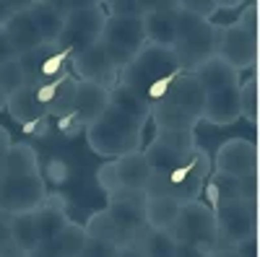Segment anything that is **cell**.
I'll list each match as a JSON object with an SVG mask.
<instances>
[{
    "instance_id": "6da1fadb",
    "label": "cell",
    "mask_w": 260,
    "mask_h": 257,
    "mask_svg": "<svg viewBox=\"0 0 260 257\" xmlns=\"http://www.w3.org/2000/svg\"><path fill=\"white\" fill-rule=\"evenodd\" d=\"M50 198V190L39 171V154L31 143H13L6 161V174L0 177V210L31 213Z\"/></svg>"
},
{
    "instance_id": "7a4b0ae2",
    "label": "cell",
    "mask_w": 260,
    "mask_h": 257,
    "mask_svg": "<svg viewBox=\"0 0 260 257\" xmlns=\"http://www.w3.org/2000/svg\"><path fill=\"white\" fill-rule=\"evenodd\" d=\"M143 127L146 122L120 112L117 106L107 104V109L86 125V143L104 161H115L120 156L143 151Z\"/></svg>"
},
{
    "instance_id": "3957f363",
    "label": "cell",
    "mask_w": 260,
    "mask_h": 257,
    "mask_svg": "<svg viewBox=\"0 0 260 257\" xmlns=\"http://www.w3.org/2000/svg\"><path fill=\"white\" fill-rule=\"evenodd\" d=\"M206 89L192 73H182L169 94L151 106V122L156 130H192L206 112Z\"/></svg>"
},
{
    "instance_id": "277c9868",
    "label": "cell",
    "mask_w": 260,
    "mask_h": 257,
    "mask_svg": "<svg viewBox=\"0 0 260 257\" xmlns=\"http://www.w3.org/2000/svg\"><path fill=\"white\" fill-rule=\"evenodd\" d=\"M211 161L208 154H203L201 148H195V154L190 161L180 164L172 171H151V177L143 187L146 198H175L180 203L198 200L208 182Z\"/></svg>"
},
{
    "instance_id": "5b68a950",
    "label": "cell",
    "mask_w": 260,
    "mask_h": 257,
    "mask_svg": "<svg viewBox=\"0 0 260 257\" xmlns=\"http://www.w3.org/2000/svg\"><path fill=\"white\" fill-rule=\"evenodd\" d=\"M175 52L180 68L185 73H192L195 68H201L206 60L216 55V31L208 21L185 13L177 8V39H175Z\"/></svg>"
},
{
    "instance_id": "8992f818",
    "label": "cell",
    "mask_w": 260,
    "mask_h": 257,
    "mask_svg": "<svg viewBox=\"0 0 260 257\" xmlns=\"http://www.w3.org/2000/svg\"><path fill=\"white\" fill-rule=\"evenodd\" d=\"M104 24H107V11L102 3H96V0H71V11L65 13L57 47H65L71 52L89 50L99 45Z\"/></svg>"
},
{
    "instance_id": "52a82bcc",
    "label": "cell",
    "mask_w": 260,
    "mask_h": 257,
    "mask_svg": "<svg viewBox=\"0 0 260 257\" xmlns=\"http://www.w3.org/2000/svg\"><path fill=\"white\" fill-rule=\"evenodd\" d=\"M175 70H182L175 52L167 50V47L146 45L133 57V62H127V65L120 70V81L117 83L127 86V89H133L138 96H143L151 83H156L159 78L175 73Z\"/></svg>"
},
{
    "instance_id": "ba28073f",
    "label": "cell",
    "mask_w": 260,
    "mask_h": 257,
    "mask_svg": "<svg viewBox=\"0 0 260 257\" xmlns=\"http://www.w3.org/2000/svg\"><path fill=\"white\" fill-rule=\"evenodd\" d=\"M172 237L177 242H187L206 249L208 254L216 252V244H219V224H216V213L201 203V200H187L180 208L177 224L172 229Z\"/></svg>"
},
{
    "instance_id": "9c48e42d",
    "label": "cell",
    "mask_w": 260,
    "mask_h": 257,
    "mask_svg": "<svg viewBox=\"0 0 260 257\" xmlns=\"http://www.w3.org/2000/svg\"><path fill=\"white\" fill-rule=\"evenodd\" d=\"M99 45L110 52V57L115 60L117 70H122L127 62H133V57L148 45L146 42V31H143V21H130V18H110L102 31Z\"/></svg>"
},
{
    "instance_id": "30bf717a",
    "label": "cell",
    "mask_w": 260,
    "mask_h": 257,
    "mask_svg": "<svg viewBox=\"0 0 260 257\" xmlns=\"http://www.w3.org/2000/svg\"><path fill=\"white\" fill-rule=\"evenodd\" d=\"M146 161L154 171H172L195 154L192 130H156L154 140L143 145Z\"/></svg>"
},
{
    "instance_id": "8fae6325",
    "label": "cell",
    "mask_w": 260,
    "mask_h": 257,
    "mask_svg": "<svg viewBox=\"0 0 260 257\" xmlns=\"http://www.w3.org/2000/svg\"><path fill=\"white\" fill-rule=\"evenodd\" d=\"M107 213L115 218V224L122 229L127 242H141L143 234L148 231L146 226V192L143 190H127L120 187L107 195Z\"/></svg>"
},
{
    "instance_id": "7c38bea8",
    "label": "cell",
    "mask_w": 260,
    "mask_h": 257,
    "mask_svg": "<svg viewBox=\"0 0 260 257\" xmlns=\"http://www.w3.org/2000/svg\"><path fill=\"white\" fill-rule=\"evenodd\" d=\"M68 70L78 81L104 86V89H110V91L115 89L117 81H120V70L115 65V60L110 57V52H107L102 45H94L89 50L73 52L71 60H68Z\"/></svg>"
},
{
    "instance_id": "4fadbf2b",
    "label": "cell",
    "mask_w": 260,
    "mask_h": 257,
    "mask_svg": "<svg viewBox=\"0 0 260 257\" xmlns=\"http://www.w3.org/2000/svg\"><path fill=\"white\" fill-rule=\"evenodd\" d=\"M216 57L229 62L234 70L247 68L252 62V34H250L247 16L240 21V24L226 26L221 31V36L216 39Z\"/></svg>"
},
{
    "instance_id": "5bb4252c",
    "label": "cell",
    "mask_w": 260,
    "mask_h": 257,
    "mask_svg": "<svg viewBox=\"0 0 260 257\" xmlns=\"http://www.w3.org/2000/svg\"><path fill=\"white\" fill-rule=\"evenodd\" d=\"M216 224H219V237H226L229 242H240L250 237L252 226V208L245 198H221L216 208Z\"/></svg>"
},
{
    "instance_id": "9a60e30c",
    "label": "cell",
    "mask_w": 260,
    "mask_h": 257,
    "mask_svg": "<svg viewBox=\"0 0 260 257\" xmlns=\"http://www.w3.org/2000/svg\"><path fill=\"white\" fill-rule=\"evenodd\" d=\"M177 8L180 3H156L154 11H148L143 18V31L146 42L156 47H175L177 39Z\"/></svg>"
},
{
    "instance_id": "2e32d148",
    "label": "cell",
    "mask_w": 260,
    "mask_h": 257,
    "mask_svg": "<svg viewBox=\"0 0 260 257\" xmlns=\"http://www.w3.org/2000/svg\"><path fill=\"white\" fill-rule=\"evenodd\" d=\"M86 229L83 224L71 221L62 231H57L52 239L39 242L26 257H78L83 244H86Z\"/></svg>"
},
{
    "instance_id": "e0dca14e",
    "label": "cell",
    "mask_w": 260,
    "mask_h": 257,
    "mask_svg": "<svg viewBox=\"0 0 260 257\" xmlns=\"http://www.w3.org/2000/svg\"><path fill=\"white\" fill-rule=\"evenodd\" d=\"M252 164H255V151L247 140H229L216 154V171L221 177L242 179L252 171Z\"/></svg>"
},
{
    "instance_id": "ac0fdd59",
    "label": "cell",
    "mask_w": 260,
    "mask_h": 257,
    "mask_svg": "<svg viewBox=\"0 0 260 257\" xmlns=\"http://www.w3.org/2000/svg\"><path fill=\"white\" fill-rule=\"evenodd\" d=\"M31 216H34V224H37L39 242L52 239L57 231H62L73 221L71 213H68V203H65V198L57 195V192H50V198L42 203L37 210H31Z\"/></svg>"
},
{
    "instance_id": "d6986e66",
    "label": "cell",
    "mask_w": 260,
    "mask_h": 257,
    "mask_svg": "<svg viewBox=\"0 0 260 257\" xmlns=\"http://www.w3.org/2000/svg\"><path fill=\"white\" fill-rule=\"evenodd\" d=\"M110 104V89L96 83H86L78 81V89H76V104H73V112L83 120V125L94 122Z\"/></svg>"
},
{
    "instance_id": "ffe728a7",
    "label": "cell",
    "mask_w": 260,
    "mask_h": 257,
    "mask_svg": "<svg viewBox=\"0 0 260 257\" xmlns=\"http://www.w3.org/2000/svg\"><path fill=\"white\" fill-rule=\"evenodd\" d=\"M29 18L34 21V26H37L42 42H45V45H55L57 47V39L62 34L65 16L55 8L52 0H34L31 8H29Z\"/></svg>"
},
{
    "instance_id": "44dd1931",
    "label": "cell",
    "mask_w": 260,
    "mask_h": 257,
    "mask_svg": "<svg viewBox=\"0 0 260 257\" xmlns=\"http://www.w3.org/2000/svg\"><path fill=\"white\" fill-rule=\"evenodd\" d=\"M240 91L229 86V89L221 91H211L206 96V112L203 117L213 125H232L237 117H240Z\"/></svg>"
},
{
    "instance_id": "7402d4cb",
    "label": "cell",
    "mask_w": 260,
    "mask_h": 257,
    "mask_svg": "<svg viewBox=\"0 0 260 257\" xmlns=\"http://www.w3.org/2000/svg\"><path fill=\"white\" fill-rule=\"evenodd\" d=\"M112 166H115L117 185L120 187H127V190H143L146 182H148V177H151V171H154V169L148 166L143 151L120 156V159L112 161Z\"/></svg>"
},
{
    "instance_id": "603a6c76",
    "label": "cell",
    "mask_w": 260,
    "mask_h": 257,
    "mask_svg": "<svg viewBox=\"0 0 260 257\" xmlns=\"http://www.w3.org/2000/svg\"><path fill=\"white\" fill-rule=\"evenodd\" d=\"M192 76L201 81V86L206 89V94L229 89V86H234V81H237V70L229 65V62H224L221 57H216V55H213L211 60H206L201 68H195Z\"/></svg>"
},
{
    "instance_id": "cb8c5ba5",
    "label": "cell",
    "mask_w": 260,
    "mask_h": 257,
    "mask_svg": "<svg viewBox=\"0 0 260 257\" xmlns=\"http://www.w3.org/2000/svg\"><path fill=\"white\" fill-rule=\"evenodd\" d=\"M6 34H8V42L13 45V50H16L18 57L45 45L42 36H39V31H37V26H34V21L29 18V11L26 13H18L11 24L6 26Z\"/></svg>"
},
{
    "instance_id": "d4e9b609",
    "label": "cell",
    "mask_w": 260,
    "mask_h": 257,
    "mask_svg": "<svg viewBox=\"0 0 260 257\" xmlns=\"http://www.w3.org/2000/svg\"><path fill=\"white\" fill-rule=\"evenodd\" d=\"M182 203L175 198H146V226L154 231H172Z\"/></svg>"
},
{
    "instance_id": "484cf974",
    "label": "cell",
    "mask_w": 260,
    "mask_h": 257,
    "mask_svg": "<svg viewBox=\"0 0 260 257\" xmlns=\"http://www.w3.org/2000/svg\"><path fill=\"white\" fill-rule=\"evenodd\" d=\"M83 229H86V237H89V239L110 242V244H115V247H125V244H130L127 237L122 234V229L115 224V218L110 216V213H107V208L94 210L91 216L86 218ZM133 244H136V242H133Z\"/></svg>"
},
{
    "instance_id": "4316f807",
    "label": "cell",
    "mask_w": 260,
    "mask_h": 257,
    "mask_svg": "<svg viewBox=\"0 0 260 257\" xmlns=\"http://www.w3.org/2000/svg\"><path fill=\"white\" fill-rule=\"evenodd\" d=\"M34 91H37V89H31V86H29V89H21L18 94L8 96L6 112L11 115L13 122L26 125V122H31V120H37V117L45 115V106L37 101V94H34Z\"/></svg>"
},
{
    "instance_id": "83f0119b",
    "label": "cell",
    "mask_w": 260,
    "mask_h": 257,
    "mask_svg": "<svg viewBox=\"0 0 260 257\" xmlns=\"http://www.w3.org/2000/svg\"><path fill=\"white\" fill-rule=\"evenodd\" d=\"M110 104L117 106L120 112L141 120V122L151 120V106L143 101V96H138L133 89H127V86H122V83H117L115 89L110 91Z\"/></svg>"
},
{
    "instance_id": "f1b7e54d",
    "label": "cell",
    "mask_w": 260,
    "mask_h": 257,
    "mask_svg": "<svg viewBox=\"0 0 260 257\" xmlns=\"http://www.w3.org/2000/svg\"><path fill=\"white\" fill-rule=\"evenodd\" d=\"M39 171H42V179H45L47 190L50 187H65L71 182V177H73L71 164L65 161L62 156H57V154H50L45 159H39Z\"/></svg>"
},
{
    "instance_id": "f546056e",
    "label": "cell",
    "mask_w": 260,
    "mask_h": 257,
    "mask_svg": "<svg viewBox=\"0 0 260 257\" xmlns=\"http://www.w3.org/2000/svg\"><path fill=\"white\" fill-rule=\"evenodd\" d=\"M11 237L26 254L39 244V234H37V224H34L31 213H16V216H11Z\"/></svg>"
},
{
    "instance_id": "4dcf8cb0",
    "label": "cell",
    "mask_w": 260,
    "mask_h": 257,
    "mask_svg": "<svg viewBox=\"0 0 260 257\" xmlns=\"http://www.w3.org/2000/svg\"><path fill=\"white\" fill-rule=\"evenodd\" d=\"M110 18H130V21H143L148 11H154V0H107L102 3Z\"/></svg>"
},
{
    "instance_id": "1f68e13d",
    "label": "cell",
    "mask_w": 260,
    "mask_h": 257,
    "mask_svg": "<svg viewBox=\"0 0 260 257\" xmlns=\"http://www.w3.org/2000/svg\"><path fill=\"white\" fill-rule=\"evenodd\" d=\"M76 89H78V78L73 73H68V78L62 81V86L57 89V94L52 96V101L45 106V115H50L52 120L62 117L73 112V104H76Z\"/></svg>"
},
{
    "instance_id": "d6a6232c",
    "label": "cell",
    "mask_w": 260,
    "mask_h": 257,
    "mask_svg": "<svg viewBox=\"0 0 260 257\" xmlns=\"http://www.w3.org/2000/svg\"><path fill=\"white\" fill-rule=\"evenodd\" d=\"M141 249L146 257H175L177 252V239L172 237V231H154L148 229L141 239Z\"/></svg>"
},
{
    "instance_id": "836d02e7",
    "label": "cell",
    "mask_w": 260,
    "mask_h": 257,
    "mask_svg": "<svg viewBox=\"0 0 260 257\" xmlns=\"http://www.w3.org/2000/svg\"><path fill=\"white\" fill-rule=\"evenodd\" d=\"M29 86H31L29 76H26V70H24L18 57L6 62V65H0V91H3L6 96H13L21 89H29Z\"/></svg>"
},
{
    "instance_id": "e575fe53",
    "label": "cell",
    "mask_w": 260,
    "mask_h": 257,
    "mask_svg": "<svg viewBox=\"0 0 260 257\" xmlns=\"http://www.w3.org/2000/svg\"><path fill=\"white\" fill-rule=\"evenodd\" d=\"M71 55H73L71 50H65V47H55L45 60H42V65H39V78H42V83L57 78L62 70H68V60H71Z\"/></svg>"
},
{
    "instance_id": "d590c367",
    "label": "cell",
    "mask_w": 260,
    "mask_h": 257,
    "mask_svg": "<svg viewBox=\"0 0 260 257\" xmlns=\"http://www.w3.org/2000/svg\"><path fill=\"white\" fill-rule=\"evenodd\" d=\"M185 70H175V73H169V76H164V78H159L156 83H151L148 89H146V94H143V101L148 104V106H154L156 101H161L167 94H169V89L175 86V81L182 76Z\"/></svg>"
},
{
    "instance_id": "8d00e7d4",
    "label": "cell",
    "mask_w": 260,
    "mask_h": 257,
    "mask_svg": "<svg viewBox=\"0 0 260 257\" xmlns=\"http://www.w3.org/2000/svg\"><path fill=\"white\" fill-rule=\"evenodd\" d=\"M55 130H57L65 140H73V138H78V135L86 130V125H83V120H81L76 112H68V115H62V117L55 120Z\"/></svg>"
},
{
    "instance_id": "74e56055",
    "label": "cell",
    "mask_w": 260,
    "mask_h": 257,
    "mask_svg": "<svg viewBox=\"0 0 260 257\" xmlns=\"http://www.w3.org/2000/svg\"><path fill=\"white\" fill-rule=\"evenodd\" d=\"M31 3L34 0H0V31H6V26L18 13H26Z\"/></svg>"
},
{
    "instance_id": "f35d334b",
    "label": "cell",
    "mask_w": 260,
    "mask_h": 257,
    "mask_svg": "<svg viewBox=\"0 0 260 257\" xmlns=\"http://www.w3.org/2000/svg\"><path fill=\"white\" fill-rule=\"evenodd\" d=\"M52 127H55V120H52L50 115H42V117H37V120H31V122H26V125H21V133L29 135V138L47 140L50 133H52Z\"/></svg>"
},
{
    "instance_id": "ab89813d",
    "label": "cell",
    "mask_w": 260,
    "mask_h": 257,
    "mask_svg": "<svg viewBox=\"0 0 260 257\" xmlns=\"http://www.w3.org/2000/svg\"><path fill=\"white\" fill-rule=\"evenodd\" d=\"M117 249H120V247H115V244H110V242L86 239V244H83V249H81L78 257H117Z\"/></svg>"
},
{
    "instance_id": "60d3db41",
    "label": "cell",
    "mask_w": 260,
    "mask_h": 257,
    "mask_svg": "<svg viewBox=\"0 0 260 257\" xmlns=\"http://www.w3.org/2000/svg\"><path fill=\"white\" fill-rule=\"evenodd\" d=\"M68 73H71V70H62V73H60L57 78H52V81H45V83H42L39 89L34 91V94H37V101H39L42 106H47V104L52 101V96L57 94V89L62 86V81L68 78Z\"/></svg>"
},
{
    "instance_id": "b9f144b4",
    "label": "cell",
    "mask_w": 260,
    "mask_h": 257,
    "mask_svg": "<svg viewBox=\"0 0 260 257\" xmlns=\"http://www.w3.org/2000/svg\"><path fill=\"white\" fill-rule=\"evenodd\" d=\"M96 185L104 190V195H110V192L120 190L117 177H115V166H112V161H104V164L96 169Z\"/></svg>"
},
{
    "instance_id": "7bdbcfd3",
    "label": "cell",
    "mask_w": 260,
    "mask_h": 257,
    "mask_svg": "<svg viewBox=\"0 0 260 257\" xmlns=\"http://www.w3.org/2000/svg\"><path fill=\"white\" fill-rule=\"evenodd\" d=\"M11 145H13L11 133L6 130L3 125H0V177L6 174V161H8V151H11Z\"/></svg>"
},
{
    "instance_id": "ee69618b",
    "label": "cell",
    "mask_w": 260,
    "mask_h": 257,
    "mask_svg": "<svg viewBox=\"0 0 260 257\" xmlns=\"http://www.w3.org/2000/svg\"><path fill=\"white\" fill-rule=\"evenodd\" d=\"M16 57H18V55H16L13 45L8 42V34L0 31V65H6V62H11V60H16Z\"/></svg>"
},
{
    "instance_id": "f6af8a7d",
    "label": "cell",
    "mask_w": 260,
    "mask_h": 257,
    "mask_svg": "<svg viewBox=\"0 0 260 257\" xmlns=\"http://www.w3.org/2000/svg\"><path fill=\"white\" fill-rule=\"evenodd\" d=\"M11 242H13V237H11V216L8 213H0V252H3Z\"/></svg>"
},
{
    "instance_id": "bcb514c9",
    "label": "cell",
    "mask_w": 260,
    "mask_h": 257,
    "mask_svg": "<svg viewBox=\"0 0 260 257\" xmlns=\"http://www.w3.org/2000/svg\"><path fill=\"white\" fill-rule=\"evenodd\" d=\"M175 257H208V252L201 249V247H195V244H187V242H177Z\"/></svg>"
},
{
    "instance_id": "7dc6e473",
    "label": "cell",
    "mask_w": 260,
    "mask_h": 257,
    "mask_svg": "<svg viewBox=\"0 0 260 257\" xmlns=\"http://www.w3.org/2000/svg\"><path fill=\"white\" fill-rule=\"evenodd\" d=\"M117 257H146V254H143V249H141V242H136V244L120 247V249H117Z\"/></svg>"
},
{
    "instance_id": "c3c4849f",
    "label": "cell",
    "mask_w": 260,
    "mask_h": 257,
    "mask_svg": "<svg viewBox=\"0 0 260 257\" xmlns=\"http://www.w3.org/2000/svg\"><path fill=\"white\" fill-rule=\"evenodd\" d=\"M208 257H240V254H234V252H211Z\"/></svg>"
},
{
    "instance_id": "681fc988",
    "label": "cell",
    "mask_w": 260,
    "mask_h": 257,
    "mask_svg": "<svg viewBox=\"0 0 260 257\" xmlns=\"http://www.w3.org/2000/svg\"><path fill=\"white\" fill-rule=\"evenodd\" d=\"M6 104H8V96L0 91V112H6Z\"/></svg>"
},
{
    "instance_id": "f907efd6",
    "label": "cell",
    "mask_w": 260,
    "mask_h": 257,
    "mask_svg": "<svg viewBox=\"0 0 260 257\" xmlns=\"http://www.w3.org/2000/svg\"><path fill=\"white\" fill-rule=\"evenodd\" d=\"M0 213H3V210H0Z\"/></svg>"
}]
</instances>
